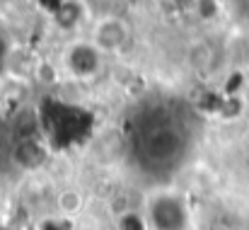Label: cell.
Segmentation results:
<instances>
[{
	"instance_id": "cell-2",
	"label": "cell",
	"mask_w": 249,
	"mask_h": 230,
	"mask_svg": "<svg viewBox=\"0 0 249 230\" xmlns=\"http://www.w3.org/2000/svg\"><path fill=\"white\" fill-rule=\"evenodd\" d=\"M56 209H58L61 216H68V218L78 216L85 209V194L80 189H75V187L61 189V192L56 194Z\"/></svg>"
},
{
	"instance_id": "cell-1",
	"label": "cell",
	"mask_w": 249,
	"mask_h": 230,
	"mask_svg": "<svg viewBox=\"0 0 249 230\" xmlns=\"http://www.w3.org/2000/svg\"><path fill=\"white\" fill-rule=\"evenodd\" d=\"M89 41L94 44V49L102 56H116L121 51L128 49L131 44V27L124 17L116 15H107L99 17L89 32Z\"/></svg>"
}]
</instances>
